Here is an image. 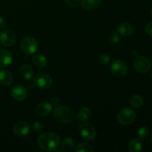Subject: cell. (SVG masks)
Returning <instances> with one entry per match:
<instances>
[{"label":"cell","instance_id":"30","mask_svg":"<svg viewBox=\"0 0 152 152\" xmlns=\"http://www.w3.org/2000/svg\"><path fill=\"white\" fill-rule=\"evenodd\" d=\"M6 26V21L3 18L0 17V29L4 28Z\"/></svg>","mask_w":152,"mask_h":152},{"label":"cell","instance_id":"26","mask_svg":"<svg viewBox=\"0 0 152 152\" xmlns=\"http://www.w3.org/2000/svg\"><path fill=\"white\" fill-rule=\"evenodd\" d=\"M32 129L34 132H41V131H42L43 129H44V125H43L41 122H35V123L33 124Z\"/></svg>","mask_w":152,"mask_h":152},{"label":"cell","instance_id":"5","mask_svg":"<svg viewBox=\"0 0 152 152\" xmlns=\"http://www.w3.org/2000/svg\"><path fill=\"white\" fill-rule=\"evenodd\" d=\"M52 83H53V80L50 76L45 73H39L34 77V86L39 88H48L51 86Z\"/></svg>","mask_w":152,"mask_h":152},{"label":"cell","instance_id":"15","mask_svg":"<svg viewBox=\"0 0 152 152\" xmlns=\"http://www.w3.org/2000/svg\"><path fill=\"white\" fill-rule=\"evenodd\" d=\"M13 77L10 71L5 69L0 70V83L3 86H10L13 83Z\"/></svg>","mask_w":152,"mask_h":152},{"label":"cell","instance_id":"31","mask_svg":"<svg viewBox=\"0 0 152 152\" xmlns=\"http://www.w3.org/2000/svg\"><path fill=\"white\" fill-rule=\"evenodd\" d=\"M151 17H152V9H151Z\"/></svg>","mask_w":152,"mask_h":152},{"label":"cell","instance_id":"9","mask_svg":"<svg viewBox=\"0 0 152 152\" xmlns=\"http://www.w3.org/2000/svg\"><path fill=\"white\" fill-rule=\"evenodd\" d=\"M16 41V35L10 30H4L0 34V42L4 47H10Z\"/></svg>","mask_w":152,"mask_h":152},{"label":"cell","instance_id":"32","mask_svg":"<svg viewBox=\"0 0 152 152\" xmlns=\"http://www.w3.org/2000/svg\"><path fill=\"white\" fill-rule=\"evenodd\" d=\"M151 144H152V136H151Z\"/></svg>","mask_w":152,"mask_h":152},{"label":"cell","instance_id":"25","mask_svg":"<svg viewBox=\"0 0 152 152\" xmlns=\"http://www.w3.org/2000/svg\"><path fill=\"white\" fill-rule=\"evenodd\" d=\"M99 60L102 65H107L110 63V57L108 55L105 54V53H101L100 55H99Z\"/></svg>","mask_w":152,"mask_h":152},{"label":"cell","instance_id":"19","mask_svg":"<svg viewBox=\"0 0 152 152\" xmlns=\"http://www.w3.org/2000/svg\"><path fill=\"white\" fill-rule=\"evenodd\" d=\"M74 145H75V142L74 140L71 137L65 138L62 142L60 146V151L64 152L71 151L74 149Z\"/></svg>","mask_w":152,"mask_h":152},{"label":"cell","instance_id":"2","mask_svg":"<svg viewBox=\"0 0 152 152\" xmlns=\"http://www.w3.org/2000/svg\"><path fill=\"white\" fill-rule=\"evenodd\" d=\"M53 117L59 123L65 124L71 122L74 119V113L69 108L64 105H59L53 111Z\"/></svg>","mask_w":152,"mask_h":152},{"label":"cell","instance_id":"1","mask_svg":"<svg viewBox=\"0 0 152 152\" xmlns=\"http://www.w3.org/2000/svg\"><path fill=\"white\" fill-rule=\"evenodd\" d=\"M39 146L46 151H54L59 146L60 139L56 134L48 132L40 135L37 140Z\"/></svg>","mask_w":152,"mask_h":152},{"label":"cell","instance_id":"22","mask_svg":"<svg viewBox=\"0 0 152 152\" xmlns=\"http://www.w3.org/2000/svg\"><path fill=\"white\" fill-rule=\"evenodd\" d=\"M143 103V99L140 95H134L130 99V105L133 108H140Z\"/></svg>","mask_w":152,"mask_h":152},{"label":"cell","instance_id":"6","mask_svg":"<svg viewBox=\"0 0 152 152\" xmlns=\"http://www.w3.org/2000/svg\"><path fill=\"white\" fill-rule=\"evenodd\" d=\"M151 63L145 56H137L134 61V68L139 73H147L151 69Z\"/></svg>","mask_w":152,"mask_h":152},{"label":"cell","instance_id":"4","mask_svg":"<svg viewBox=\"0 0 152 152\" xmlns=\"http://www.w3.org/2000/svg\"><path fill=\"white\" fill-rule=\"evenodd\" d=\"M136 119V113L131 108H124L119 112L117 120L123 126H128L133 123Z\"/></svg>","mask_w":152,"mask_h":152},{"label":"cell","instance_id":"18","mask_svg":"<svg viewBox=\"0 0 152 152\" xmlns=\"http://www.w3.org/2000/svg\"><path fill=\"white\" fill-rule=\"evenodd\" d=\"M20 74L25 80H31L34 75V70L31 65L25 64L23 65L20 68Z\"/></svg>","mask_w":152,"mask_h":152},{"label":"cell","instance_id":"20","mask_svg":"<svg viewBox=\"0 0 152 152\" xmlns=\"http://www.w3.org/2000/svg\"><path fill=\"white\" fill-rule=\"evenodd\" d=\"M128 148H129V150L131 152L140 151L142 148V142L139 139H137V138L132 139L129 142V145H128Z\"/></svg>","mask_w":152,"mask_h":152},{"label":"cell","instance_id":"17","mask_svg":"<svg viewBox=\"0 0 152 152\" xmlns=\"http://www.w3.org/2000/svg\"><path fill=\"white\" fill-rule=\"evenodd\" d=\"M32 62L37 68H44L47 65V58L42 54H36L33 56Z\"/></svg>","mask_w":152,"mask_h":152},{"label":"cell","instance_id":"29","mask_svg":"<svg viewBox=\"0 0 152 152\" xmlns=\"http://www.w3.org/2000/svg\"><path fill=\"white\" fill-rule=\"evenodd\" d=\"M145 32L149 37H152V22H149L145 26Z\"/></svg>","mask_w":152,"mask_h":152},{"label":"cell","instance_id":"28","mask_svg":"<svg viewBox=\"0 0 152 152\" xmlns=\"http://www.w3.org/2000/svg\"><path fill=\"white\" fill-rule=\"evenodd\" d=\"M65 2L70 7H76L80 2V0H65Z\"/></svg>","mask_w":152,"mask_h":152},{"label":"cell","instance_id":"7","mask_svg":"<svg viewBox=\"0 0 152 152\" xmlns=\"http://www.w3.org/2000/svg\"><path fill=\"white\" fill-rule=\"evenodd\" d=\"M78 129L81 136L86 140H93L96 137V129L89 123H82Z\"/></svg>","mask_w":152,"mask_h":152},{"label":"cell","instance_id":"24","mask_svg":"<svg viewBox=\"0 0 152 152\" xmlns=\"http://www.w3.org/2000/svg\"><path fill=\"white\" fill-rule=\"evenodd\" d=\"M137 135L140 139H146L149 135V130L147 127H141L137 131Z\"/></svg>","mask_w":152,"mask_h":152},{"label":"cell","instance_id":"11","mask_svg":"<svg viewBox=\"0 0 152 152\" xmlns=\"http://www.w3.org/2000/svg\"><path fill=\"white\" fill-rule=\"evenodd\" d=\"M10 94L15 100L23 101L28 96V91L24 86L18 85L11 89Z\"/></svg>","mask_w":152,"mask_h":152},{"label":"cell","instance_id":"16","mask_svg":"<svg viewBox=\"0 0 152 152\" xmlns=\"http://www.w3.org/2000/svg\"><path fill=\"white\" fill-rule=\"evenodd\" d=\"M100 4V0H82V7L88 11H92L97 8Z\"/></svg>","mask_w":152,"mask_h":152},{"label":"cell","instance_id":"14","mask_svg":"<svg viewBox=\"0 0 152 152\" xmlns=\"http://www.w3.org/2000/svg\"><path fill=\"white\" fill-rule=\"evenodd\" d=\"M117 32L120 35L123 36V37H129L132 35L134 33V27L130 23L124 22L119 25L117 28Z\"/></svg>","mask_w":152,"mask_h":152},{"label":"cell","instance_id":"8","mask_svg":"<svg viewBox=\"0 0 152 152\" xmlns=\"http://www.w3.org/2000/svg\"><path fill=\"white\" fill-rule=\"evenodd\" d=\"M111 71L115 77H123L128 72L127 65L121 60H116L111 65Z\"/></svg>","mask_w":152,"mask_h":152},{"label":"cell","instance_id":"10","mask_svg":"<svg viewBox=\"0 0 152 152\" xmlns=\"http://www.w3.org/2000/svg\"><path fill=\"white\" fill-rule=\"evenodd\" d=\"M13 133L18 137H25L29 134L31 126L27 122L21 121L15 124L13 126Z\"/></svg>","mask_w":152,"mask_h":152},{"label":"cell","instance_id":"27","mask_svg":"<svg viewBox=\"0 0 152 152\" xmlns=\"http://www.w3.org/2000/svg\"><path fill=\"white\" fill-rule=\"evenodd\" d=\"M120 37L118 32H113L111 34V42L114 44H117L120 42Z\"/></svg>","mask_w":152,"mask_h":152},{"label":"cell","instance_id":"23","mask_svg":"<svg viewBox=\"0 0 152 152\" xmlns=\"http://www.w3.org/2000/svg\"><path fill=\"white\" fill-rule=\"evenodd\" d=\"M77 152H92L94 151V149L90 145L87 143L82 142L77 145V148H76Z\"/></svg>","mask_w":152,"mask_h":152},{"label":"cell","instance_id":"21","mask_svg":"<svg viewBox=\"0 0 152 152\" xmlns=\"http://www.w3.org/2000/svg\"><path fill=\"white\" fill-rule=\"evenodd\" d=\"M91 110L88 108H81L80 110L78 113V118L80 120V121L81 122H85L87 121L88 120H89V118L91 117Z\"/></svg>","mask_w":152,"mask_h":152},{"label":"cell","instance_id":"13","mask_svg":"<svg viewBox=\"0 0 152 152\" xmlns=\"http://www.w3.org/2000/svg\"><path fill=\"white\" fill-rule=\"evenodd\" d=\"M52 111V105L49 102H42L35 108V113L40 117H46Z\"/></svg>","mask_w":152,"mask_h":152},{"label":"cell","instance_id":"3","mask_svg":"<svg viewBox=\"0 0 152 152\" xmlns=\"http://www.w3.org/2000/svg\"><path fill=\"white\" fill-rule=\"evenodd\" d=\"M20 48L26 54H33L38 50V42L34 37H25L20 42Z\"/></svg>","mask_w":152,"mask_h":152},{"label":"cell","instance_id":"33","mask_svg":"<svg viewBox=\"0 0 152 152\" xmlns=\"http://www.w3.org/2000/svg\"><path fill=\"white\" fill-rule=\"evenodd\" d=\"M151 77H152V73H151Z\"/></svg>","mask_w":152,"mask_h":152},{"label":"cell","instance_id":"12","mask_svg":"<svg viewBox=\"0 0 152 152\" xmlns=\"http://www.w3.org/2000/svg\"><path fill=\"white\" fill-rule=\"evenodd\" d=\"M13 60L12 53L7 49L0 50V68H6L11 64Z\"/></svg>","mask_w":152,"mask_h":152}]
</instances>
